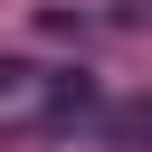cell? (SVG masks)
Listing matches in <instances>:
<instances>
[{
  "instance_id": "6da1fadb",
  "label": "cell",
  "mask_w": 152,
  "mask_h": 152,
  "mask_svg": "<svg viewBox=\"0 0 152 152\" xmlns=\"http://www.w3.org/2000/svg\"><path fill=\"white\" fill-rule=\"evenodd\" d=\"M104 133H114V142H133V152H152V95H142V104H114V114H104Z\"/></svg>"
},
{
  "instance_id": "7a4b0ae2",
  "label": "cell",
  "mask_w": 152,
  "mask_h": 152,
  "mask_svg": "<svg viewBox=\"0 0 152 152\" xmlns=\"http://www.w3.org/2000/svg\"><path fill=\"white\" fill-rule=\"evenodd\" d=\"M0 95H48V76H38V66H19V57H0Z\"/></svg>"
}]
</instances>
